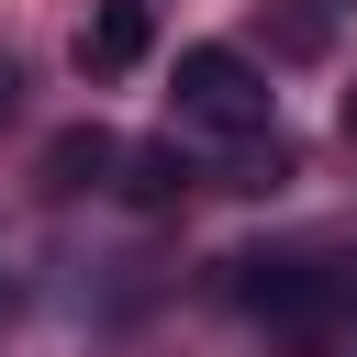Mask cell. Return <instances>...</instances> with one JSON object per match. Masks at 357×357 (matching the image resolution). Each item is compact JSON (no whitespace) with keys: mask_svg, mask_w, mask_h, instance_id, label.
<instances>
[{"mask_svg":"<svg viewBox=\"0 0 357 357\" xmlns=\"http://www.w3.org/2000/svg\"><path fill=\"white\" fill-rule=\"evenodd\" d=\"M11 112H22V67L0 56V123H11Z\"/></svg>","mask_w":357,"mask_h":357,"instance_id":"obj_7","label":"cell"},{"mask_svg":"<svg viewBox=\"0 0 357 357\" xmlns=\"http://www.w3.org/2000/svg\"><path fill=\"white\" fill-rule=\"evenodd\" d=\"M112 167H123V134H112V123H67V134L45 145V190H56V201L112 190Z\"/></svg>","mask_w":357,"mask_h":357,"instance_id":"obj_4","label":"cell"},{"mask_svg":"<svg viewBox=\"0 0 357 357\" xmlns=\"http://www.w3.org/2000/svg\"><path fill=\"white\" fill-rule=\"evenodd\" d=\"M178 123L245 145V134H268V78H257L234 45H178Z\"/></svg>","mask_w":357,"mask_h":357,"instance_id":"obj_1","label":"cell"},{"mask_svg":"<svg viewBox=\"0 0 357 357\" xmlns=\"http://www.w3.org/2000/svg\"><path fill=\"white\" fill-rule=\"evenodd\" d=\"M324 33H335V11H324V0H301V11H290V45H301V56H312V45H324Z\"/></svg>","mask_w":357,"mask_h":357,"instance_id":"obj_6","label":"cell"},{"mask_svg":"<svg viewBox=\"0 0 357 357\" xmlns=\"http://www.w3.org/2000/svg\"><path fill=\"white\" fill-rule=\"evenodd\" d=\"M178 190H190V156H178V145H134V156H123V201H134V212H167Z\"/></svg>","mask_w":357,"mask_h":357,"instance_id":"obj_5","label":"cell"},{"mask_svg":"<svg viewBox=\"0 0 357 357\" xmlns=\"http://www.w3.org/2000/svg\"><path fill=\"white\" fill-rule=\"evenodd\" d=\"M234 301H245L257 324H290V335H301V324L335 301V279H324L312 257H234Z\"/></svg>","mask_w":357,"mask_h":357,"instance_id":"obj_2","label":"cell"},{"mask_svg":"<svg viewBox=\"0 0 357 357\" xmlns=\"http://www.w3.org/2000/svg\"><path fill=\"white\" fill-rule=\"evenodd\" d=\"M145 45H156V11H145V0H100V11L78 22V78H134Z\"/></svg>","mask_w":357,"mask_h":357,"instance_id":"obj_3","label":"cell"},{"mask_svg":"<svg viewBox=\"0 0 357 357\" xmlns=\"http://www.w3.org/2000/svg\"><path fill=\"white\" fill-rule=\"evenodd\" d=\"M346 145H357V89H346Z\"/></svg>","mask_w":357,"mask_h":357,"instance_id":"obj_8","label":"cell"}]
</instances>
